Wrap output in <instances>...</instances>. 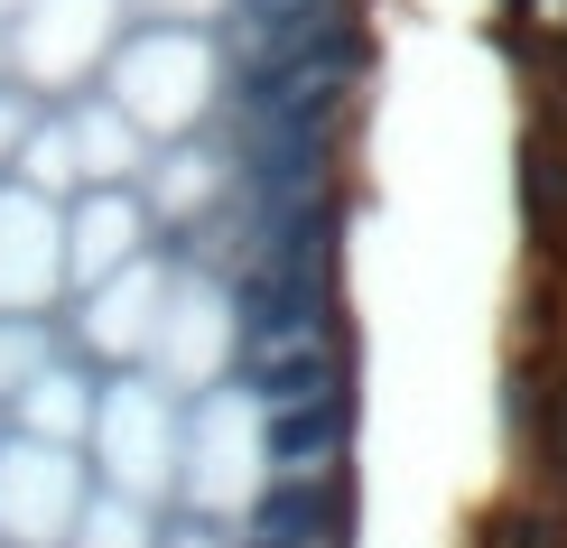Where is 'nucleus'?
<instances>
[{
    "label": "nucleus",
    "instance_id": "obj_1",
    "mask_svg": "<svg viewBox=\"0 0 567 548\" xmlns=\"http://www.w3.org/2000/svg\"><path fill=\"white\" fill-rule=\"evenodd\" d=\"M177 484L205 520H251L270 484V437H261V391L251 381H215L196 418H177Z\"/></svg>",
    "mask_w": 567,
    "mask_h": 548
},
{
    "label": "nucleus",
    "instance_id": "obj_2",
    "mask_svg": "<svg viewBox=\"0 0 567 548\" xmlns=\"http://www.w3.org/2000/svg\"><path fill=\"white\" fill-rule=\"evenodd\" d=\"M215 46L196 29H150L112 56V112L140 131V139H177L215 112Z\"/></svg>",
    "mask_w": 567,
    "mask_h": 548
},
{
    "label": "nucleus",
    "instance_id": "obj_3",
    "mask_svg": "<svg viewBox=\"0 0 567 548\" xmlns=\"http://www.w3.org/2000/svg\"><path fill=\"white\" fill-rule=\"evenodd\" d=\"M93 456H103L112 493H131V503H158V493L177 484V410L158 381H112L103 400H93L84 418Z\"/></svg>",
    "mask_w": 567,
    "mask_h": 548
},
{
    "label": "nucleus",
    "instance_id": "obj_4",
    "mask_svg": "<svg viewBox=\"0 0 567 548\" xmlns=\"http://www.w3.org/2000/svg\"><path fill=\"white\" fill-rule=\"evenodd\" d=\"M84 511V465L75 446H47V437H0V548H65Z\"/></svg>",
    "mask_w": 567,
    "mask_h": 548
},
{
    "label": "nucleus",
    "instance_id": "obj_5",
    "mask_svg": "<svg viewBox=\"0 0 567 548\" xmlns=\"http://www.w3.org/2000/svg\"><path fill=\"white\" fill-rule=\"evenodd\" d=\"M150 363L177 381V391H215L243 363V307H233V279H168V307H158Z\"/></svg>",
    "mask_w": 567,
    "mask_h": 548
},
{
    "label": "nucleus",
    "instance_id": "obj_6",
    "mask_svg": "<svg viewBox=\"0 0 567 548\" xmlns=\"http://www.w3.org/2000/svg\"><path fill=\"white\" fill-rule=\"evenodd\" d=\"M122 38V0H19V38H10V65L29 84H75L112 56Z\"/></svg>",
    "mask_w": 567,
    "mask_h": 548
},
{
    "label": "nucleus",
    "instance_id": "obj_7",
    "mask_svg": "<svg viewBox=\"0 0 567 548\" xmlns=\"http://www.w3.org/2000/svg\"><path fill=\"white\" fill-rule=\"evenodd\" d=\"M65 289V214L56 196L0 186V317H29Z\"/></svg>",
    "mask_w": 567,
    "mask_h": 548
},
{
    "label": "nucleus",
    "instance_id": "obj_8",
    "mask_svg": "<svg viewBox=\"0 0 567 548\" xmlns=\"http://www.w3.org/2000/svg\"><path fill=\"white\" fill-rule=\"evenodd\" d=\"M158 307H168V270H158L150 251H131L122 270L93 279V298L75 317V344L93 353V363H140L150 335H158Z\"/></svg>",
    "mask_w": 567,
    "mask_h": 548
},
{
    "label": "nucleus",
    "instance_id": "obj_9",
    "mask_svg": "<svg viewBox=\"0 0 567 548\" xmlns=\"http://www.w3.org/2000/svg\"><path fill=\"white\" fill-rule=\"evenodd\" d=\"M150 242V214H140V196H122V186H84V205L65 214V279H103L122 270V260Z\"/></svg>",
    "mask_w": 567,
    "mask_h": 548
},
{
    "label": "nucleus",
    "instance_id": "obj_10",
    "mask_svg": "<svg viewBox=\"0 0 567 548\" xmlns=\"http://www.w3.org/2000/svg\"><path fill=\"white\" fill-rule=\"evenodd\" d=\"M84 418H93V400H84V372L75 363H29V372H19V437L75 446Z\"/></svg>",
    "mask_w": 567,
    "mask_h": 548
},
{
    "label": "nucleus",
    "instance_id": "obj_11",
    "mask_svg": "<svg viewBox=\"0 0 567 548\" xmlns=\"http://www.w3.org/2000/svg\"><path fill=\"white\" fill-rule=\"evenodd\" d=\"M65 158H75V186H122L140 168V131L112 103H84L75 122H65Z\"/></svg>",
    "mask_w": 567,
    "mask_h": 548
},
{
    "label": "nucleus",
    "instance_id": "obj_12",
    "mask_svg": "<svg viewBox=\"0 0 567 548\" xmlns=\"http://www.w3.org/2000/svg\"><path fill=\"white\" fill-rule=\"evenodd\" d=\"M65 548H158V520H150V503H131V493H84Z\"/></svg>",
    "mask_w": 567,
    "mask_h": 548
},
{
    "label": "nucleus",
    "instance_id": "obj_13",
    "mask_svg": "<svg viewBox=\"0 0 567 548\" xmlns=\"http://www.w3.org/2000/svg\"><path fill=\"white\" fill-rule=\"evenodd\" d=\"M233 186V158H158V205L168 214H196Z\"/></svg>",
    "mask_w": 567,
    "mask_h": 548
},
{
    "label": "nucleus",
    "instance_id": "obj_14",
    "mask_svg": "<svg viewBox=\"0 0 567 548\" xmlns=\"http://www.w3.org/2000/svg\"><path fill=\"white\" fill-rule=\"evenodd\" d=\"M0 10H19V0H0Z\"/></svg>",
    "mask_w": 567,
    "mask_h": 548
}]
</instances>
